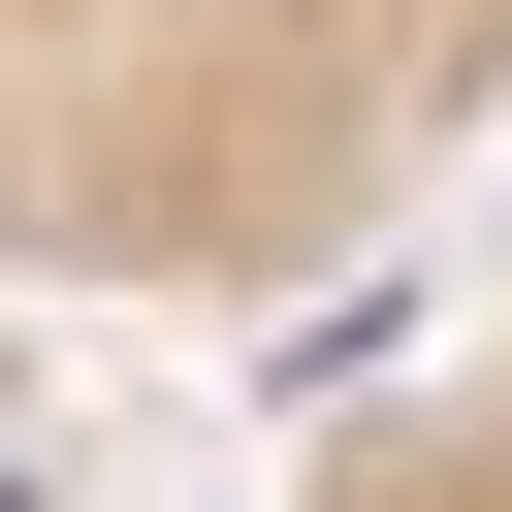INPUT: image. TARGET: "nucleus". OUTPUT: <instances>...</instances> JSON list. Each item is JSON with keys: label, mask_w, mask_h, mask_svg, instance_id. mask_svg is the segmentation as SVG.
Instances as JSON below:
<instances>
[{"label": "nucleus", "mask_w": 512, "mask_h": 512, "mask_svg": "<svg viewBox=\"0 0 512 512\" xmlns=\"http://www.w3.org/2000/svg\"><path fill=\"white\" fill-rule=\"evenodd\" d=\"M0 512H32V480H0Z\"/></svg>", "instance_id": "f257e3e1"}]
</instances>
